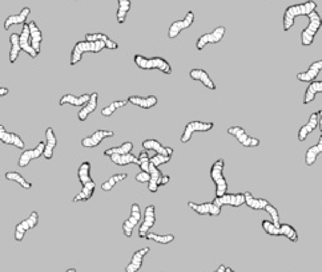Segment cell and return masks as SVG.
<instances>
[{"mask_svg":"<svg viewBox=\"0 0 322 272\" xmlns=\"http://www.w3.org/2000/svg\"><path fill=\"white\" fill-rule=\"evenodd\" d=\"M313 11H317V3L314 0H308L300 4H293V6L287 7V10L283 12L282 26L283 31L288 32L292 27L294 26V20L298 16H308Z\"/></svg>","mask_w":322,"mask_h":272,"instance_id":"cell-1","label":"cell"},{"mask_svg":"<svg viewBox=\"0 0 322 272\" xmlns=\"http://www.w3.org/2000/svg\"><path fill=\"white\" fill-rule=\"evenodd\" d=\"M135 64L142 69V71H157L163 72L164 74H172V67L171 64L165 60L164 57H145L141 54H135L133 57Z\"/></svg>","mask_w":322,"mask_h":272,"instance_id":"cell-2","label":"cell"},{"mask_svg":"<svg viewBox=\"0 0 322 272\" xmlns=\"http://www.w3.org/2000/svg\"><path fill=\"white\" fill-rule=\"evenodd\" d=\"M105 48L104 42H87L80 40L75 44L71 52V65H76L81 60L84 53H99Z\"/></svg>","mask_w":322,"mask_h":272,"instance_id":"cell-3","label":"cell"},{"mask_svg":"<svg viewBox=\"0 0 322 272\" xmlns=\"http://www.w3.org/2000/svg\"><path fill=\"white\" fill-rule=\"evenodd\" d=\"M224 169H225V161L222 158L214 161L210 167V178L216 187V197H221L228 192V181L224 177Z\"/></svg>","mask_w":322,"mask_h":272,"instance_id":"cell-4","label":"cell"},{"mask_svg":"<svg viewBox=\"0 0 322 272\" xmlns=\"http://www.w3.org/2000/svg\"><path fill=\"white\" fill-rule=\"evenodd\" d=\"M308 19H309V24L306 26V28L301 33V43H302L303 47H310L313 44L317 33L322 27V17L317 11H313L312 13H309Z\"/></svg>","mask_w":322,"mask_h":272,"instance_id":"cell-5","label":"cell"},{"mask_svg":"<svg viewBox=\"0 0 322 272\" xmlns=\"http://www.w3.org/2000/svg\"><path fill=\"white\" fill-rule=\"evenodd\" d=\"M214 128V122H204V121H190L185 125L183 134L180 137V141L183 144H187L190 141V138L194 133H206Z\"/></svg>","mask_w":322,"mask_h":272,"instance_id":"cell-6","label":"cell"},{"mask_svg":"<svg viewBox=\"0 0 322 272\" xmlns=\"http://www.w3.org/2000/svg\"><path fill=\"white\" fill-rule=\"evenodd\" d=\"M226 32V28L224 26H220L217 28H214L212 32L204 33L200 37L197 38L196 42V49L197 51H203L206 47V44H217L224 38Z\"/></svg>","mask_w":322,"mask_h":272,"instance_id":"cell-7","label":"cell"},{"mask_svg":"<svg viewBox=\"0 0 322 272\" xmlns=\"http://www.w3.org/2000/svg\"><path fill=\"white\" fill-rule=\"evenodd\" d=\"M141 208H140L139 203H132V206H131V215L122 223V232H124L127 238L132 237V232L136 228V226L141 223Z\"/></svg>","mask_w":322,"mask_h":272,"instance_id":"cell-8","label":"cell"},{"mask_svg":"<svg viewBox=\"0 0 322 272\" xmlns=\"http://www.w3.org/2000/svg\"><path fill=\"white\" fill-rule=\"evenodd\" d=\"M38 223H39V214L36 211L31 212L28 218H26L24 221L19 222L16 224V227H15V240L16 242H22L24 239V235L29 230H33L38 226Z\"/></svg>","mask_w":322,"mask_h":272,"instance_id":"cell-9","label":"cell"},{"mask_svg":"<svg viewBox=\"0 0 322 272\" xmlns=\"http://www.w3.org/2000/svg\"><path fill=\"white\" fill-rule=\"evenodd\" d=\"M194 19H196V17H194L193 11H188L184 19L176 20V22L172 23L169 29H168V37L172 38V40L177 37V36L183 32L184 29L189 28V27L193 24Z\"/></svg>","mask_w":322,"mask_h":272,"instance_id":"cell-10","label":"cell"},{"mask_svg":"<svg viewBox=\"0 0 322 272\" xmlns=\"http://www.w3.org/2000/svg\"><path fill=\"white\" fill-rule=\"evenodd\" d=\"M155 224H156V207L153 205H149L147 206L144 210V218H142V222L140 223L139 228V237L141 238V239H145V237L149 234V230H151Z\"/></svg>","mask_w":322,"mask_h":272,"instance_id":"cell-11","label":"cell"},{"mask_svg":"<svg viewBox=\"0 0 322 272\" xmlns=\"http://www.w3.org/2000/svg\"><path fill=\"white\" fill-rule=\"evenodd\" d=\"M228 134L233 135L245 147H257L260 145V140L255 137H251L241 126H230L228 129Z\"/></svg>","mask_w":322,"mask_h":272,"instance_id":"cell-12","label":"cell"},{"mask_svg":"<svg viewBox=\"0 0 322 272\" xmlns=\"http://www.w3.org/2000/svg\"><path fill=\"white\" fill-rule=\"evenodd\" d=\"M44 149H45V142L40 141L39 144L36 145V147H33V149H31V150H24L22 154H20L19 161H17V166H19L20 169L28 166L31 161L38 160V158L42 157L43 154H44Z\"/></svg>","mask_w":322,"mask_h":272,"instance_id":"cell-13","label":"cell"},{"mask_svg":"<svg viewBox=\"0 0 322 272\" xmlns=\"http://www.w3.org/2000/svg\"><path fill=\"white\" fill-rule=\"evenodd\" d=\"M188 207L192 208L199 215H210V217H219L221 214V208L217 207L213 202H205V203H196L193 201L188 202Z\"/></svg>","mask_w":322,"mask_h":272,"instance_id":"cell-14","label":"cell"},{"mask_svg":"<svg viewBox=\"0 0 322 272\" xmlns=\"http://www.w3.org/2000/svg\"><path fill=\"white\" fill-rule=\"evenodd\" d=\"M213 203L220 208L225 205L232 206V207H241L242 205H245V197L241 192H239V194H228L226 192L221 197H214Z\"/></svg>","mask_w":322,"mask_h":272,"instance_id":"cell-15","label":"cell"},{"mask_svg":"<svg viewBox=\"0 0 322 272\" xmlns=\"http://www.w3.org/2000/svg\"><path fill=\"white\" fill-rule=\"evenodd\" d=\"M113 135H115V133L112 130H96L94 134L84 137L81 140V145L84 147H88V149H94V147L99 146L105 138L113 137Z\"/></svg>","mask_w":322,"mask_h":272,"instance_id":"cell-16","label":"cell"},{"mask_svg":"<svg viewBox=\"0 0 322 272\" xmlns=\"http://www.w3.org/2000/svg\"><path fill=\"white\" fill-rule=\"evenodd\" d=\"M19 44H20V49L26 52L27 54H29L32 59H36L39 54L36 53L35 49L32 48V44H31V36H29V27L28 23L23 24L22 32L19 35Z\"/></svg>","mask_w":322,"mask_h":272,"instance_id":"cell-17","label":"cell"},{"mask_svg":"<svg viewBox=\"0 0 322 272\" xmlns=\"http://www.w3.org/2000/svg\"><path fill=\"white\" fill-rule=\"evenodd\" d=\"M142 149L145 151L153 150L156 154H161V156H168V157H172L174 153L173 147L171 146H163L160 144V141L157 140H153V138H149V140H145L142 141Z\"/></svg>","mask_w":322,"mask_h":272,"instance_id":"cell-18","label":"cell"},{"mask_svg":"<svg viewBox=\"0 0 322 272\" xmlns=\"http://www.w3.org/2000/svg\"><path fill=\"white\" fill-rule=\"evenodd\" d=\"M0 142H3L4 145H12V146L17 147V149H24L26 147V144H24V141H23L19 134L7 131L3 125H0Z\"/></svg>","mask_w":322,"mask_h":272,"instance_id":"cell-19","label":"cell"},{"mask_svg":"<svg viewBox=\"0 0 322 272\" xmlns=\"http://www.w3.org/2000/svg\"><path fill=\"white\" fill-rule=\"evenodd\" d=\"M151 252V248L149 247H144L141 250H137L131 258V262L129 264H127L126 272H139L142 267V262H144V258L147 254Z\"/></svg>","mask_w":322,"mask_h":272,"instance_id":"cell-20","label":"cell"},{"mask_svg":"<svg viewBox=\"0 0 322 272\" xmlns=\"http://www.w3.org/2000/svg\"><path fill=\"white\" fill-rule=\"evenodd\" d=\"M322 71V60L314 61L312 64L309 65L308 71L306 72H301V73L297 74V79L300 81H303V83H313V81L317 80L319 72Z\"/></svg>","mask_w":322,"mask_h":272,"instance_id":"cell-21","label":"cell"},{"mask_svg":"<svg viewBox=\"0 0 322 272\" xmlns=\"http://www.w3.org/2000/svg\"><path fill=\"white\" fill-rule=\"evenodd\" d=\"M56 145H58V138H56L55 130L49 126V128L45 129V149L44 154H43V157L45 160H51L53 157Z\"/></svg>","mask_w":322,"mask_h":272,"instance_id":"cell-22","label":"cell"},{"mask_svg":"<svg viewBox=\"0 0 322 272\" xmlns=\"http://www.w3.org/2000/svg\"><path fill=\"white\" fill-rule=\"evenodd\" d=\"M189 77L194 81H200L204 87H206L208 89L216 90V88H217L216 84H214V81L210 79L209 74L206 73V71H204V69H200V68L192 69V71L189 72Z\"/></svg>","mask_w":322,"mask_h":272,"instance_id":"cell-23","label":"cell"},{"mask_svg":"<svg viewBox=\"0 0 322 272\" xmlns=\"http://www.w3.org/2000/svg\"><path fill=\"white\" fill-rule=\"evenodd\" d=\"M317 128H318V113L316 112L312 113L309 120H308V122H306L303 126H301V129L298 130V140H300L301 142L305 141L306 138H308V135H309L310 133H313Z\"/></svg>","mask_w":322,"mask_h":272,"instance_id":"cell-24","label":"cell"},{"mask_svg":"<svg viewBox=\"0 0 322 272\" xmlns=\"http://www.w3.org/2000/svg\"><path fill=\"white\" fill-rule=\"evenodd\" d=\"M29 13H31V8H29V7H24L17 15H10V16L4 20L3 24L4 29L8 31L12 26H16V24H26V20L27 17L29 16Z\"/></svg>","mask_w":322,"mask_h":272,"instance_id":"cell-25","label":"cell"},{"mask_svg":"<svg viewBox=\"0 0 322 272\" xmlns=\"http://www.w3.org/2000/svg\"><path fill=\"white\" fill-rule=\"evenodd\" d=\"M97 100H99V93H96V92L91 93L90 101H88V103L80 109V110H79V113H78L79 121H85V120H87L88 117L95 112V110H96Z\"/></svg>","mask_w":322,"mask_h":272,"instance_id":"cell-26","label":"cell"},{"mask_svg":"<svg viewBox=\"0 0 322 272\" xmlns=\"http://www.w3.org/2000/svg\"><path fill=\"white\" fill-rule=\"evenodd\" d=\"M29 27V36H31V44H32V48L35 49V52L38 54L40 53V48H42V42H43V33L40 31V28L38 27L36 22L31 20L28 23Z\"/></svg>","mask_w":322,"mask_h":272,"instance_id":"cell-27","label":"cell"},{"mask_svg":"<svg viewBox=\"0 0 322 272\" xmlns=\"http://www.w3.org/2000/svg\"><path fill=\"white\" fill-rule=\"evenodd\" d=\"M91 93L81 94V96H74V94H64L59 100V105H72V106H84L90 101Z\"/></svg>","mask_w":322,"mask_h":272,"instance_id":"cell-28","label":"cell"},{"mask_svg":"<svg viewBox=\"0 0 322 272\" xmlns=\"http://www.w3.org/2000/svg\"><path fill=\"white\" fill-rule=\"evenodd\" d=\"M128 103H131L132 105L139 106V108L142 109H152L153 106L157 105L158 100L156 96H147V97H141V96H129L127 99Z\"/></svg>","mask_w":322,"mask_h":272,"instance_id":"cell-29","label":"cell"},{"mask_svg":"<svg viewBox=\"0 0 322 272\" xmlns=\"http://www.w3.org/2000/svg\"><path fill=\"white\" fill-rule=\"evenodd\" d=\"M85 40H87V42H104L105 43V48L111 49V51L119 49V44H117L115 40L108 37L105 33H101V32L87 33V35H85Z\"/></svg>","mask_w":322,"mask_h":272,"instance_id":"cell-30","label":"cell"},{"mask_svg":"<svg viewBox=\"0 0 322 272\" xmlns=\"http://www.w3.org/2000/svg\"><path fill=\"white\" fill-rule=\"evenodd\" d=\"M318 93H322V81H313L308 85L305 90V94H303V105H308V104L313 103L316 96Z\"/></svg>","mask_w":322,"mask_h":272,"instance_id":"cell-31","label":"cell"},{"mask_svg":"<svg viewBox=\"0 0 322 272\" xmlns=\"http://www.w3.org/2000/svg\"><path fill=\"white\" fill-rule=\"evenodd\" d=\"M245 197V205L248 206L252 210H265L267 205H269V201L264 198H256L253 197V194L249 191L244 192Z\"/></svg>","mask_w":322,"mask_h":272,"instance_id":"cell-32","label":"cell"},{"mask_svg":"<svg viewBox=\"0 0 322 272\" xmlns=\"http://www.w3.org/2000/svg\"><path fill=\"white\" fill-rule=\"evenodd\" d=\"M319 154H322V135L319 137V141L317 145H313L310 146L305 153V163L306 166H313L316 163L317 158H318Z\"/></svg>","mask_w":322,"mask_h":272,"instance_id":"cell-33","label":"cell"},{"mask_svg":"<svg viewBox=\"0 0 322 272\" xmlns=\"http://www.w3.org/2000/svg\"><path fill=\"white\" fill-rule=\"evenodd\" d=\"M149 176H151V180L148 182V190L151 192H157L158 187H160V182H161V171L158 170V167L153 166V165H149Z\"/></svg>","mask_w":322,"mask_h":272,"instance_id":"cell-34","label":"cell"},{"mask_svg":"<svg viewBox=\"0 0 322 272\" xmlns=\"http://www.w3.org/2000/svg\"><path fill=\"white\" fill-rule=\"evenodd\" d=\"M95 189H96V185H95L94 181H92V182H90V183H87V185H83V187H81L80 191H79L78 194L74 197V198H72V202L90 201V199L92 198V196H94Z\"/></svg>","mask_w":322,"mask_h":272,"instance_id":"cell-35","label":"cell"},{"mask_svg":"<svg viewBox=\"0 0 322 272\" xmlns=\"http://www.w3.org/2000/svg\"><path fill=\"white\" fill-rule=\"evenodd\" d=\"M133 150V144L132 142H124L120 146H115V147H110L104 151V156L106 157H112V156H124V154H129L132 153Z\"/></svg>","mask_w":322,"mask_h":272,"instance_id":"cell-36","label":"cell"},{"mask_svg":"<svg viewBox=\"0 0 322 272\" xmlns=\"http://www.w3.org/2000/svg\"><path fill=\"white\" fill-rule=\"evenodd\" d=\"M110 160L117 166H127V165H131V163L139 165V158L133 156L132 153L124 154V156H112V157H110Z\"/></svg>","mask_w":322,"mask_h":272,"instance_id":"cell-37","label":"cell"},{"mask_svg":"<svg viewBox=\"0 0 322 272\" xmlns=\"http://www.w3.org/2000/svg\"><path fill=\"white\" fill-rule=\"evenodd\" d=\"M78 178H79V182L81 183V186L92 182V177H91V163L88 162V161L83 162L80 166H79Z\"/></svg>","mask_w":322,"mask_h":272,"instance_id":"cell-38","label":"cell"},{"mask_svg":"<svg viewBox=\"0 0 322 272\" xmlns=\"http://www.w3.org/2000/svg\"><path fill=\"white\" fill-rule=\"evenodd\" d=\"M10 43H11V51H10V63L13 64V63H16V60L19 59V53H20V44H19V35L17 33H12L10 36Z\"/></svg>","mask_w":322,"mask_h":272,"instance_id":"cell-39","label":"cell"},{"mask_svg":"<svg viewBox=\"0 0 322 272\" xmlns=\"http://www.w3.org/2000/svg\"><path fill=\"white\" fill-rule=\"evenodd\" d=\"M4 177H6V180L13 181V182L19 183L24 190L32 189V183L29 182V181H27L26 178H24L22 174L17 173V171H8V173L4 174Z\"/></svg>","mask_w":322,"mask_h":272,"instance_id":"cell-40","label":"cell"},{"mask_svg":"<svg viewBox=\"0 0 322 272\" xmlns=\"http://www.w3.org/2000/svg\"><path fill=\"white\" fill-rule=\"evenodd\" d=\"M127 178H128V174L127 173L115 174V176L110 177V178H108L105 182H103V185H101V190H103V191H111V190H112L113 187L117 185V183L121 182V181H124V180H127Z\"/></svg>","mask_w":322,"mask_h":272,"instance_id":"cell-41","label":"cell"},{"mask_svg":"<svg viewBox=\"0 0 322 272\" xmlns=\"http://www.w3.org/2000/svg\"><path fill=\"white\" fill-rule=\"evenodd\" d=\"M119 2V8H117V23L119 24H124L128 15L129 10H131V0H117Z\"/></svg>","mask_w":322,"mask_h":272,"instance_id":"cell-42","label":"cell"},{"mask_svg":"<svg viewBox=\"0 0 322 272\" xmlns=\"http://www.w3.org/2000/svg\"><path fill=\"white\" fill-rule=\"evenodd\" d=\"M127 104H128L127 100H116V101H112L110 105H106L105 108H103L101 115H104V117H111V115L115 114V112H117L119 109L124 108Z\"/></svg>","mask_w":322,"mask_h":272,"instance_id":"cell-43","label":"cell"},{"mask_svg":"<svg viewBox=\"0 0 322 272\" xmlns=\"http://www.w3.org/2000/svg\"><path fill=\"white\" fill-rule=\"evenodd\" d=\"M145 239L148 240H153L156 243L160 244H169L172 243L174 240V235L173 234H156V232H149Z\"/></svg>","mask_w":322,"mask_h":272,"instance_id":"cell-44","label":"cell"},{"mask_svg":"<svg viewBox=\"0 0 322 272\" xmlns=\"http://www.w3.org/2000/svg\"><path fill=\"white\" fill-rule=\"evenodd\" d=\"M280 230L281 235H282V237H287L290 242H293V243H297V242H298V232H297L296 228H294L293 226L283 223L280 226Z\"/></svg>","mask_w":322,"mask_h":272,"instance_id":"cell-45","label":"cell"},{"mask_svg":"<svg viewBox=\"0 0 322 272\" xmlns=\"http://www.w3.org/2000/svg\"><path fill=\"white\" fill-rule=\"evenodd\" d=\"M261 226L262 230H264L267 235H272V237H282V235H281L280 227L274 226L271 221H262Z\"/></svg>","mask_w":322,"mask_h":272,"instance_id":"cell-46","label":"cell"},{"mask_svg":"<svg viewBox=\"0 0 322 272\" xmlns=\"http://www.w3.org/2000/svg\"><path fill=\"white\" fill-rule=\"evenodd\" d=\"M139 158V166L141 169V171L144 173H149V165H151V157L148 156V151H141V153L137 156Z\"/></svg>","mask_w":322,"mask_h":272,"instance_id":"cell-47","label":"cell"},{"mask_svg":"<svg viewBox=\"0 0 322 272\" xmlns=\"http://www.w3.org/2000/svg\"><path fill=\"white\" fill-rule=\"evenodd\" d=\"M265 211L267 212V214L271 215V218H272V223L274 224V226H277V227H280L281 226V219H280V214H278V210L276 207H274L273 205H271V203H269V205L266 206V207H265Z\"/></svg>","mask_w":322,"mask_h":272,"instance_id":"cell-48","label":"cell"},{"mask_svg":"<svg viewBox=\"0 0 322 272\" xmlns=\"http://www.w3.org/2000/svg\"><path fill=\"white\" fill-rule=\"evenodd\" d=\"M171 160H172V157H168V156L155 154V156H152L151 157V163L153 165V166L158 167V166H161V165H164V163H168Z\"/></svg>","mask_w":322,"mask_h":272,"instance_id":"cell-49","label":"cell"},{"mask_svg":"<svg viewBox=\"0 0 322 272\" xmlns=\"http://www.w3.org/2000/svg\"><path fill=\"white\" fill-rule=\"evenodd\" d=\"M135 180L140 183H148L151 180V176L149 173H144V171H140L139 174H136Z\"/></svg>","mask_w":322,"mask_h":272,"instance_id":"cell-50","label":"cell"},{"mask_svg":"<svg viewBox=\"0 0 322 272\" xmlns=\"http://www.w3.org/2000/svg\"><path fill=\"white\" fill-rule=\"evenodd\" d=\"M169 181H171V177H169V176H164V174H163V177H161L160 186L168 185V183H169Z\"/></svg>","mask_w":322,"mask_h":272,"instance_id":"cell-51","label":"cell"},{"mask_svg":"<svg viewBox=\"0 0 322 272\" xmlns=\"http://www.w3.org/2000/svg\"><path fill=\"white\" fill-rule=\"evenodd\" d=\"M318 129L319 131H321V135H322V109L321 110H318Z\"/></svg>","mask_w":322,"mask_h":272,"instance_id":"cell-52","label":"cell"},{"mask_svg":"<svg viewBox=\"0 0 322 272\" xmlns=\"http://www.w3.org/2000/svg\"><path fill=\"white\" fill-rule=\"evenodd\" d=\"M8 93H10V90H8V88H6V87H0V97L7 96V94H8Z\"/></svg>","mask_w":322,"mask_h":272,"instance_id":"cell-53","label":"cell"},{"mask_svg":"<svg viewBox=\"0 0 322 272\" xmlns=\"http://www.w3.org/2000/svg\"><path fill=\"white\" fill-rule=\"evenodd\" d=\"M226 271V266H224V264H221V266L219 267V268L216 269V271H213V272H225Z\"/></svg>","mask_w":322,"mask_h":272,"instance_id":"cell-54","label":"cell"},{"mask_svg":"<svg viewBox=\"0 0 322 272\" xmlns=\"http://www.w3.org/2000/svg\"><path fill=\"white\" fill-rule=\"evenodd\" d=\"M225 272H235V271H233V269L230 268V267H226V271Z\"/></svg>","mask_w":322,"mask_h":272,"instance_id":"cell-55","label":"cell"},{"mask_svg":"<svg viewBox=\"0 0 322 272\" xmlns=\"http://www.w3.org/2000/svg\"><path fill=\"white\" fill-rule=\"evenodd\" d=\"M65 272H76V269H75V268H69V269H67V271H65Z\"/></svg>","mask_w":322,"mask_h":272,"instance_id":"cell-56","label":"cell"}]
</instances>
